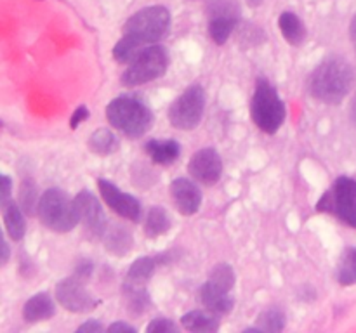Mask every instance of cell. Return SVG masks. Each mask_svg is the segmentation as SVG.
<instances>
[{"mask_svg":"<svg viewBox=\"0 0 356 333\" xmlns=\"http://www.w3.org/2000/svg\"><path fill=\"white\" fill-rule=\"evenodd\" d=\"M170 28V12L163 6H149L132 14L122 26V38L113 49L118 62H129L139 51L162 40Z\"/></svg>","mask_w":356,"mask_h":333,"instance_id":"cell-1","label":"cell"},{"mask_svg":"<svg viewBox=\"0 0 356 333\" xmlns=\"http://www.w3.org/2000/svg\"><path fill=\"white\" fill-rule=\"evenodd\" d=\"M355 83V69L346 59L330 56L323 59L309 76V92L325 104H339Z\"/></svg>","mask_w":356,"mask_h":333,"instance_id":"cell-2","label":"cell"},{"mask_svg":"<svg viewBox=\"0 0 356 333\" xmlns=\"http://www.w3.org/2000/svg\"><path fill=\"white\" fill-rule=\"evenodd\" d=\"M106 118L113 128L131 139H138L149 130L153 114L143 101L120 96L106 106Z\"/></svg>","mask_w":356,"mask_h":333,"instance_id":"cell-3","label":"cell"},{"mask_svg":"<svg viewBox=\"0 0 356 333\" xmlns=\"http://www.w3.org/2000/svg\"><path fill=\"white\" fill-rule=\"evenodd\" d=\"M37 214L42 224L54 232L72 231L80 222L75 200H70L58 187H51L38 198Z\"/></svg>","mask_w":356,"mask_h":333,"instance_id":"cell-4","label":"cell"},{"mask_svg":"<svg viewBox=\"0 0 356 333\" xmlns=\"http://www.w3.org/2000/svg\"><path fill=\"white\" fill-rule=\"evenodd\" d=\"M250 114H252L254 123L266 134H275L284 125L287 110L277 89L268 80L257 82L254 96L250 99Z\"/></svg>","mask_w":356,"mask_h":333,"instance_id":"cell-5","label":"cell"},{"mask_svg":"<svg viewBox=\"0 0 356 333\" xmlns=\"http://www.w3.org/2000/svg\"><path fill=\"white\" fill-rule=\"evenodd\" d=\"M167 68H169L167 49L159 44L148 45L127 62V69L122 73V83L127 87L145 85L165 75Z\"/></svg>","mask_w":356,"mask_h":333,"instance_id":"cell-6","label":"cell"},{"mask_svg":"<svg viewBox=\"0 0 356 333\" xmlns=\"http://www.w3.org/2000/svg\"><path fill=\"white\" fill-rule=\"evenodd\" d=\"M316 210L336 215L339 221L356 229V180L351 177H337L334 186L320 198Z\"/></svg>","mask_w":356,"mask_h":333,"instance_id":"cell-7","label":"cell"},{"mask_svg":"<svg viewBox=\"0 0 356 333\" xmlns=\"http://www.w3.org/2000/svg\"><path fill=\"white\" fill-rule=\"evenodd\" d=\"M205 110V92L200 85H190L169 108V121L179 130H193L202 121Z\"/></svg>","mask_w":356,"mask_h":333,"instance_id":"cell-8","label":"cell"},{"mask_svg":"<svg viewBox=\"0 0 356 333\" xmlns=\"http://www.w3.org/2000/svg\"><path fill=\"white\" fill-rule=\"evenodd\" d=\"M56 300L61 307L66 311L75 312V314H82V312H89L97 307L99 302L87 291L86 280L79 276H70L66 280L59 281L56 287Z\"/></svg>","mask_w":356,"mask_h":333,"instance_id":"cell-9","label":"cell"},{"mask_svg":"<svg viewBox=\"0 0 356 333\" xmlns=\"http://www.w3.org/2000/svg\"><path fill=\"white\" fill-rule=\"evenodd\" d=\"M240 9L235 0H212L209 6V35L218 45L228 42L238 23Z\"/></svg>","mask_w":356,"mask_h":333,"instance_id":"cell-10","label":"cell"},{"mask_svg":"<svg viewBox=\"0 0 356 333\" xmlns=\"http://www.w3.org/2000/svg\"><path fill=\"white\" fill-rule=\"evenodd\" d=\"M79 219L86 229L87 236L90 238H103L106 232V219H104L103 208L90 191H80L75 196Z\"/></svg>","mask_w":356,"mask_h":333,"instance_id":"cell-11","label":"cell"},{"mask_svg":"<svg viewBox=\"0 0 356 333\" xmlns=\"http://www.w3.org/2000/svg\"><path fill=\"white\" fill-rule=\"evenodd\" d=\"M188 172L197 182L204 186H214L222 173V160L214 148H202L191 156Z\"/></svg>","mask_w":356,"mask_h":333,"instance_id":"cell-12","label":"cell"},{"mask_svg":"<svg viewBox=\"0 0 356 333\" xmlns=\"http://www.w3.org/2000/svg\"><path fill=\"white\" fill-rule=\"evenodd\" d=\"M97 187H99V193L103 196L104 203L115 214H118L124 219H129L132 222H138L141 219V203L132 194L124 193V191L118 189L113 182H110L106 179L97 180Z\"/></svg>","mask_w":356,"mask_h":333,"instance_id":"cell-13","label":"cell"},{"mask_svg":"<svg viewBox=\"0 0 356 333\" xmlns=\"http://www.w3.org/2000/svg\"><path fill=\"white\" fill-rule=\"evenodd\" d=\"M170 196H172L174 205L183 215H195L200 210L202 205V191L193 180L184 179H174L170 184Z\"/></svg>","mask_w":356,"mask_h":333,"instance_id":"cell-14","label":"cell"},{"mask_svg":"<svg viewBox=\"0 0 356 333\" xmlns=\"http://www.w3.org/2000/svg\"><path fill=\"white\" fill-rule=\"evenodd\" d=\"M200 302L207 311L214 312L218 316L228 314L233 309V304H235V300L229 295V290H226V288L219 287V284L212 283L209 280L200 288Z\"/></svg>","mask_w":356,"mask_h":333,"instance_id":"cell-15","label":"cell"},{"mask_svg":"<svg viewBox=\"0 0 356 333\" xmlns=\"http://www.w3.org/2000/svg\"><path fill=\"white\" fill-rule=\"evenodd\" d=\"M56 314V305L51 295L42 291V293L33 295L28 298L26 304L23 305V319L26 323L47 321Z\"/></svg>","mask_w":356,"mask_h":333,"instance_id":"cell-16","label":"cell"},{"mask_svg":"<svg viewBox=\"0 0 356 333\" xmlns=\"http://www.w3.org/2000/svg\"><path fill=\"white\" fill-rule=\"evenodd\" d=\"M181 325L188 332L212 333L218 332L221 321H219V316L211 311H191L181 318Z\"/></svg>","mask_w":356,"mask_h":333,"instance_id":"cell-17","label":"cell"},{"mask_svg":"<svg viewBox=\"0 0 356 333\" xmlns=\"http://www.w3.org/2000/svg\"><path fill=\"white\" fill-rule=\"evenodd\" d=\"M145 149L149 158L159 165H170L179 158L181 153V146L174 139H165V141L152 139V141L146 142Z\"/></svg>","mask_w":356,"mask_h":333,"instance_id":"cell-18","label":"cell"},{"mask_svg":"<svg viewBox=\"0 0 356 333\" xmlns=\"http://www.w3.org/2000/svg\"><path fill=\"white\" fill-rule=\"evenodd\" d=\"M278 26L282 35L291 45H301L306 38V26L301 17L292 10H285L278 17Z\"/></svg>","mask_w":356,"mask_h":333,"instance_id":"cell-19","label":"cell"},{"mask_svg":"<svg viewBox=\"0 0 356 333\" xmlns=\"http://www.w3.org/2000/svg\"><path fill=\"white\" fill-rule=\"evenodd\" d=\"M3 224H6L7 234L10 236V239L14 241H19L21 238L26 232V221H24L23 208L19 207L14 201H6L3 205Z\"/></svg>","mask_w":356,"mask_h":333,"instance_id":"cell-20","label":"cell"},{"mask_svg":"<svg viewBox=\"0 0 356 333\" xmlns=\"http://www.w3.org/2000/svg\"><path fill=\"white\" fill-rule=\"evenodd\" d=\"M160 262V257H141V259L134 260L127 273V283L129 284H143L153 276L155 273L156 264Z\"/></svg>","mask_w":356,"mask_h":333,"instance_id":"cell-21","label":"cell"},{"mask_svg":"<svg viewBox=\"0 0 356 333\" xmlns=\"http://www.w3.org/2000/svg\"><path fill=\"white\" fill-rule=\"evenodd\" d=\"M89 148L94 155L106 156L111 155L118 149V139L108 128H97L96 132H92L89 137Z\"/></svg>","mask_w":356,"mask_h":333,"instance_id":"cell-22","label":"cell"},{"mask_svg":"<svg viewBox=\"0 0 356 333\" xmlns=\"http://www.w3.org/2000/svg\"><path fill=\"white\" fill-rule=\"evenodd\" d=\"M170 217L162 207H152L145 221V232L148 238H156L170 229Z\"/></svg>","mask_w":356,"mask_h":333,"instance_id":"cell-23","label":"cell"},{"mask_svg":"<svg viewBox=\"0 0 356 333\" xmlns=\"http://www.w3.org/2000/svg\"><path fill=\"white\" fill-rule=\"evenodd\" d=\"M103 238L108 252L115 253V255H125V253H129V250H131L132 246L131 234L122 228L106 229Z\"/></svg>","mask_w":356,"mask_h":333,"instance_id":"cell-24","label":"cell"},{"mask_svg":"<svg viewBox=\"0 0 356 333\" xmlns=\"http://www.w3.org/2000/svg\"><path fill=\"white\" fill-rule=\"evenodd\" d=\"M337 280L343 287L356 284V246L346 248L341 255L339 267H337Z\"/></svg>","mask_w":356,"mask_h":333,"instance_id":"cell-25","label":"cell"},{"mask_svg":"<svg viewBox=\"0 0 356 333\" xmlns=\"http://www.w3.org/2000/svg\"><path fill=\"white\" fill-rule=\"evenodd\" d=\"M257 328L259 332L278 333L285 328V314L277 307H270L261 312L257 318Z\"/></svg>","mask_w":356,"mask_h":333,"instance_id":"cell-26","label":"cell"},{"mask_svg":"<svg viewBox=\"0 0 356 333\" xmlns=\"http://www.w3.org/2000/svg\"><path fill=\"white\" fill-rule=\"evenodd\" d=\"M124 291H125V295H127L129 311H132L134 314H143L149 304L148 293H146L145 288L139 287V284L125 283Z\"/></svg>","mask_w":356,"mask_h":333,"instance_id":"cell-27","label":"cell"},{"mask_svg":"<svg viewBox=\"0 0 356 333\" xmlns=\"http://www.w3.org/2000/svg\"><path fill=\"white\" fill-rule=\"evenodd\" d=\"M38 198L37 196V187L35 184L31 182V179H24L23 184L19 187V205L26 214H33L35 208L38 205Z\"/></svg>","mask_w":356,"mask_h":333,"instance_id":"cell-28","label":"cell"},{"mask_svg":"<svg viewBox=\"0 0 356 333\" xmlns=\"http://www.w3.org/2000/svg\"><path fill=\"white\" fill-rule=\"evenodd\" d=\"M146 332L148 333H169V332H177V325L169 318H156L146 326Z\"/></svg>","mask_w":356,"mask_h":333,"instance_id":"cell-29","label":"cell"},{"mask_svg":"<svg viewBox=\"0 0 356 333\" xmlns=\"http://www.w3.org/2000/svg\"><path fill=\"white\" fill-rule=\"evenodd\" d=\"M10 189H13L10 177L0 173V207H3V205H6V201H9Z\"/></svg>","mask_w":356,"mask_h":333,"instance_id":"cell-30","label":"cell"},{"mask_svg":"<svg viewBox=\"0 0 356 333\" xmlns=\"http://www.w3.org/2000/svg\"><path fill=\"white\" fill-rule=\"evenodd\" d=\"M87 118H89V110H87L86 106H80L76 108V111L73 113L72 120H70V125H72V128H76L82 121H86Z\"/></svg>","mask_w":356,"mask_h":333,"instance_id":"cell-31","label":"cell"},{"mask_svg":"<svg viewBox=\"0 0 356 333\" xmlns=\"http://www.w3.org/2000/svg\"><path fill=\"white\" fill-rule=\"evenodd\" d=\"M10 257V248H9V243L6 241V238H3V232L2 229H0V267H3L7 264V260H9Z\"/></svg>","mask_w":356,"mask_h":333,"instance_id":"cell-32","label":"cell"},{"mask_svg":"<svg viewBox=\"0 0 356 333\" xmlns=\"http://www.w3.org/2000/svg\"><path fill=\"white\" fill-rule=\"evenodd\" d=\"M103 330H104V326L101 325L99 321H96V319H89V321H86L83 325H80L76 332L79 333H87V332L96 333V332H103Z\"/></svg>","mask_w":356,"mask_h":333,"instance_id":"cell-33","label":"cell"},{"mask_svg":"<svg viewBox=\"0 0 356 333\" xmlns=\"http://www.w3.org/2000/svg\"><path fill=\"white\" fill-rule=\"evenodd\" d=\"M90 273H92V264H90L89 260H82V262L79 264V267H76L75 276L82 278V280H87V278L90 276Z\"/></svg>","mask_w":356,"mask_h":333,"instance_id":"cell-34","label":"cell"},{"mask_svg":"<svg viewBox=\"0 0 356 333\" xmlns=\"http://www.w3.org/2000/svg\"><path fill=\"white\" fill-rule=\"evenodd\" d=\"M108 332H129V333H136V328H134V326L127 325V323L117 321V323H113V325L108 326Z\"/></svg>","mask_w":356,"mask_h":333,"instance_id":"cell-35","label":"cell"},{"mask_svg":"<svg viewBox=\"0 0 356 333\" xmlns=\"http://www.w3.org/2000/svg\"><path fill=\"white\" fill-rule=\"evenodd\" d=\"M351 38H353V42L356 45V16L353 17V21H351Z\"/></svg>","mask_w":356,"mask_h":333,"instance_id":"cell-36","label":"cell"},{"mask_svg":"<svg viewBox=\"0 0 356 333\" xmlns=\"http://www.w3.org/2000/svg\"><path fill=\"white\" fill-rule=\"evenodd\" d=\"M351 118H353V121L356 123V96H355L353 103H351Z\"/></svg>","mask_w":356,"mask_h":333,"instance_id":"cell-37","label":"cell"},{"mask_svg":"<svg viewBox=\"0 0 356 333\" xmlns=\"http://www.w3.org/2000/svg\"><path fill=\"white\" fill-rule=\"evenodd\" d=\"M247 2H249L250 6L257 7V6H261V3H263V0H247Z\"/></svg>","mask_w":356,"mask_h":333,"instance_id":"cell-38","label":"cell"},{"mask_svg":"<svg viewBox=\"0 0 356 333\" xmlns=\"http://www.w3.org/2000/svg\"><path fill=\"white\" fill-rule=\"evenodd\" d=\"M2 125H3V123H2V120H0V127H2Z\"/></svg>","mask_w":356,"mask_h":333,"instance_id":"cell-39","label":"cell"}]
</instances>
